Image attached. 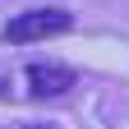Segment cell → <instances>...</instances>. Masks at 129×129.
<instances>
[{"mask_svg": "<svg viewBox=\"0 0 129 129\" xmlns=\"http://www.w3.org/2000/svg\"><path fill=\"white\" fill-rule=\"evenodd\" d=\"M74 83H78V74L69 69V64H55V60L28 64V97H37V102H51V97L69 92Z\"/></svg>", "mask_w": 129, "mask_h": 129, "instance_id": "cell-2", "label": "cell"}, {"mask_svg": "<svg viewBox=\"0 0 129 129\" xmlns=\"http://www.w3.org/2000/svg\"><path fill=\"white\" fill-rule=\"evenodd\" d=\"M74 28V14L69 9H55V5H37V9H23L5 23V37L9 42H42V37H60V32Z\"/></svg>", "mask_w": 129, "mask_h": 129, "instance_id": "cell-1", "label": "cell"}]
</instances>
